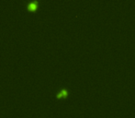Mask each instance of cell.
<instances>
[{
  "mask_svg": "<svg viewBox=\"0 0 135 118\" xmlns=\"http://www.w3.org/2000/svg\"><path fill=\"white\" fill-rule=\"evenodd\" d=\"M37 7H38V2L37 1H30V2H27L26 3V8L28 10H30V11H34L37 9Z\"/></svg>",
  "mask_w": 135,
  "mask_h": 118,
  "instance_id": "1",
  "label": "cell"
},
{
  "mask_svg": "<svg viewBox=\"0 0 135 118\" xmlns=\"http://www.w3.org/2000/svg\"><path fill=\"white\" fill-rule=\"evenodd\" d=\"M68 95V91L66 89H62L59 92L56 93V98H66Z\"/></svg>",
  "mask_w": 135,
  "mask_h": 118,
  "instance_id": "2",
  "label": "cell"
}]
</instances>
